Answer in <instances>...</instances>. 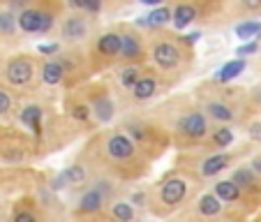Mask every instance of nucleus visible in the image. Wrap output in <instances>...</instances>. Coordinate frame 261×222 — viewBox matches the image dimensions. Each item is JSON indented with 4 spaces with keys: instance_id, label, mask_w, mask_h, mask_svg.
I'll list each match as a JSON object with an SVG mask.
<instances>
[{
    "instance_id": "obj_15",
    "label": "nucleus",
    "mask_w": 261,
    "mask_h": 222,
    "mask_svg": "<svg viewBox=\"0 0 261 222\" xmlns=\"http://www.w3.org/2000/svg\"><path fill=\"white\" fill-rule=\"evenodd\" d=\"M160 90V81L155 74H141L137 79V84L129 88V95H132L134 102H148L153 100Z\"/></svg>"
},
{
    "instance_id": "obj_29",
    "label": "nucleus",
    "mask_w": 261,
    "mask_h": 222,
    "mask_svg": "<svg viewBox=\"0 0 261 222\" xmlns=\"http://www.w3.org/2000/svg\"><path fill=\"white\" fill-rule=\"evenodd\" d=\"M236 35L241 40H256L261 35V23L259 21H245V23L236 26Z\"/></svg>"
},
{
    "instance_id": "obj_35",
    "label": "nucleus",
    "mask_w": 261,
    "mask_h": 222,
    "mask_svg": "<svg viewBox=\"0 0 261 222\" xmlns=\"http://www.w3.org/2000/svg\"><path fill=\"white\" fill-rule=\"evenodd\" d=\"M243 12H259L261 10V0H238Z\"/></svg>"
},
{
    "instance_id": "obj_38",
    "label": "nucleus",
    "mask_w": 261,
    "mask_h": 222,
    "mask_svg": "<svg viewBox=\"0 0 261 222\" xmlns=\"http://www.w3.org/2000/svg\"><path fill=\"white\" fill-rule=\"evenodd\" d=\"M37 51H40L42 56H54V54H58V44H42Z\"/></svg>"
},
{
    "instance_id": "obj_16",
    "label": "nucleus",
    "mask_w": 261,
    "mask_h": 222,
    "mask_svg": "<svg viewBox=\"0 0 261 222\" xmlns=\"http://www.w3.org/2000/svg\"><path fill=\"white\" fill-rule=\"evenodd\" d=\"M95 54L104 60H114L120 54V33L118 30H109V33L99 35L97 44H95Z\"/></svg>"
},
{
    "instance_id": "obj_23",
    "label": "nucleus",
    "mask_w": 261,
    "mask_h": 222,
    "mask_svg": "<svg viewBox=\"0 0 261 222\" xmlns=\"http://www.w3.org/2000/svg\"><path fill=\"white\" fill-rule=\"evenodd\" d=\"M194 19H197V7H194L192 3H180V5L171 12V21L176 28H188Z\"/></svg>"
},
{
    "instance_id": "obj_14",
    "label": "nucleus",
    "mask_w": 261,
    "mask_h": 222,
    "mask_svg": "<svg viewBox=\"0 0 261 222\" xmlns=\"http://www.w3.org/2000/svg\"><path fill=\"white\" fill-rule=\"evenodd\" d=\"M86 178H88V174H86L84 164H72V167L63 169L58 176H54V181L49 183V190L51 192H58V190H65L69 185H81Z\"/></svg>"
},
{
    "instance_id": "obj_13",
    "label": "nucleus",
    "mask_w": 261,
    "mask_h": 222,
    "mask_svg": "<svg viewBox=\"0 0 261 222\" xmlns=\"http://www.w3.org/2000/svg\"><path fill=\"white\" fill-rule=\"evenodd\" d=\"M88 104H90V111H93V118L97 120V123H109V120H114L116 102L111 100V95L102 93V90H97V93L93 90Z\"/></svg>"
},
{
    "instance_id": "obj_10",
    "label": "nucleus",
    "mask_w": 261,
    "mask_h": 222,
    "mask_svg": "<svg viewBox=\"0 0 261 222\" xmlns=\"http://www.w3.org/2000/svg\"><path fill=\"white\" fill-rule=\"evenodd\" d=\"M107 204H109L107 194L99 192L97 188H93V185H90V188L79 197V204H76V211H74V215H79V217L102 215L104 208H107Z\"/></svg>"
},
{
    "instance_id": "obj_37",
    "label": "nucleus",
    "mask_w": 261,
    "mask_h": 222,
    "mask_svg": "<svg viewBox=\"0 0 261 222\" xmlns=\"http://www.w3.org/2000/svg\"><path fill=\"white\" fill-rule=\"evenodd\" d=\"M256 51H259V42H250V44H243L236 54L238 56H250V54H256Z\"/></svg>"
},
{
    "instance_id": "obj_18",
    "label": "nucleus",
    "mask_w": 261,
    "mask_h": 222,
    "mask_svg": "<svg viewBox=\"0 0 261 222\" xmlns=\"http://www.w3.org/2000/svg\"><path fill=\"white\" fill-rule=\"evenodd\" d=\"M42 118H44V109L40 104H25L19 114V123L23 128H28L35 137L42 134Z\"/></svg>"
},
{
    "instance_id": "obj_6",
    "label": "nucleus",
    "mask_w": 261,
    "mask_h": 222,
    "mask_svg": "<svg viewBox=\"0 0 261 222\" xmlns=\"http://www.w3.org/2000/svg\"><path fill=\"white\" fill-rule=\"evenodd\" d=\"M88 35H90V21H88V14H84V12L72 10V14H67L63 19V23H60V40L69 46H76L81 42H86Z\"/></svg>"
},
{
    "instance_id": "obj_34",
    "label": "nucleus",
    "mask_w": 261,
    "mask_h": 222,
    "mask_svg": "<svg viewBox=\"0 0 261 222\" xmlns=\"http://www.w3.org/2000/svg\"><path fill=\"white\" fill-rule=\"evenodd\" d=\"M129 204H132V206H139V208H146L148 206V192H132Z\"/></svg>"
},
{
    "instance_id": "obj_36",
    "label": "nucleus",
    "mask_w": 261,
    "mask_h": 222,
    "mask_svg": "<svg viewBox=\"0 0 261 222\" xmlns=\"http://www.w3.org/2000/svg\"><path fill=\"white\" fill-rule=\"evenodd\" d=\"M247 134H250L252 141L261 143V120H256V123H252L250 128H247Z\"/></svg>"
},
{
    "instance_id": "obj_20",
    "label": "nucleus",
    "mask_w": 261,
    "mask_h": 222,
    "mask_svg": "<svg viewBox=\"0 0 261 222\" xmlns=\"http://www.w3.org/2000/svg\"><path fill=\"white\" fill-rule=\"evenodd\" d=\"M231 181L236 183V185L243 190V192H259V190H261L259 176L252 171V167H241V169H236V171H233V176H231Z\"/></svg>"
},
{
    "instance_id": "obj_32",
    "label": "nucleus",
    "mask_w": 261,
    "mask_h": 222,
    "mask_svg": "<svg viewBox=\"0 0 261 222\" xmlns=\"http://www.w3.org/2000/svg\"><path fill=\"white\" fill-rule=\"evenodd\" d=\"M37 217H40V213L37 211H21V208H16L14 213H12V220L14 222H33V220H37Z\"/></svg>"
},
{
    "instance_id": "obj_3",
    "label": "nucleus",
    "mask_w": 261,
    "mask_h": 222,
    "mask_svg": "<svg viewBox=\"0 0 261 222\" xmlns=\"http://www.w3.org/2000/svg\"><path fill=\"white\" fill-rule=\"evenodd\" d=\"M188 192H190L188 178L180 176V174H171L162 183H158L153 199L148 197V204H153L158 215H167V213L176 211L178 206H182V202L188 199Z\"/></svg>"
},
{
    "instance_id": "obj_30",
    "label": "nucleus",
    "mask_w": 261,
    "mask_h": 222,
    "mask_svg": "<svg viewBox=\"0 0 261 222\" xmlns=\"http://www.w3.org/2000/svg\"><path fill=\"white\" fill-rule=\"evenodd\" d=\"M16 28H19L16 26V16L7 10H0V35L3 37H12L16 33Z\"/></svg>"
},
{
    "instance_id": "obj_17",
    "label": "nucleus",
    "mask_w": 261,
    "mask_h": 222,
    "mask_svg": "<svg viewBox=\"0 0 261 222\" xmlns=\"http://www.w3.org/2000/svg\"><path fill=\"white\" fill-rule=\"evenodd\" d=\"M67 77V69H65L63 60L60 58H49L42 63L40 67V79L44 81L46 86H60Z\"/></svg>"
},
{
    "instance_id": "obj_21",
    "label": "nucleus",
    "mask_w": 261,
    "mask_h": 222,
    "mask_svg": "<svg viewBox=\"0 0 261 222\" xmlns=\"http://www.w3.org/2000/svg\"><path fill=\"white\" fill-rule=\"evenodd\" d=\"M213 192H215L217 197H220V202H224V204H236L243 199V190L238 188L231 178H229V181H217Z\"/></svg>"
},
{
    "instance_id": "obj_26",
    "label": "nucleus",
    "mask_w": 261,
    "mask_h": 222,
    "mask_svg": "<svg viewBox=\"0 0 261 222\" xmlns=\"http://www.w3.org/2000/svg\"><path fill=\"white\" fill-rule=\"evenodd\" d=\"M208 141H211L215 148H227V146H231V143H233V130L227 128V125L222 123L220 128L211 130V134H208Z\"/></svg>"
},
{
    "instance_id": "obj_24",
    "label": "nucleus",
    "mask_w": 261,
    "mask_h": 222,
    "mask_svg": "<svg viewBox=\"0 0 261 222\" xmlns=\"http://www.w3.org/2000/svg\"><path fill=\"white\" fill-rule=\"evenodd\" d=\"M109 206V215L114 217V220L118 222H132L134 215H137V211H134V206L129 202H123V199H116V202L107 204Z\"/></svg>"
},
{
    "instance_id": "obj_27",
    "label": "nucleus",
    "mask_w": 261,
    "mask_h": 222,
    "mask_svg": "<svg viewBox=\"0 0 261 222\" xmlns=\"http://www.w3.org/2000/svg\"><path fill=\"white\" fill-rule=\"evenodd\" d=\"M67 5L74 12H84V14H99L104 7V0H67Z\"/></svg>"
},
{
    "instance_id": "obj_12",
    "label": "nucleus",
    "mask_w": 261,
    "mask_h": 222,
    "mask_svg": "<svg viewBox=\"0 0 261 222\" xmlns=\"http://www.w3.org/2000/svg\"><path fill=\"white\" fill-rule=\"evenodd\" d=\"M231 162H233V158L229 153H211V155L199 160V162L194 164V169H197L199 178H213L220 171H224Z\"/></svg>"
},
{
    "instance_id": "obj_22",
    "label": "nucleus",
    "mask_w": 261,
    "mask_h": 222,
    "mask_svg": "<svg viewBox=\"0 0 261 222\" xmlns=\"http://www.w3.org/2000/svg\"><path fill=\"white\" fill-rule=\"evenodd\" d=\"M243 69H245V60L243 58L229 60L215 72V84H229V81L236 79L238 74H243Z\"/></svg>"
},
{
    "instance_id": "obj_1",
    "label": "nucleus",
    "mask_w": 261,
    "mask_h": 222,
    "mask_svg": "<svg viewBox=\"0 0 261 222\" xmlns=\"http://www.w3.org/2000/svg\"><path fill=\"white\" fill-rule=\"evenodd\" d=\"M160 118H162V128L173 137L178 143H199L208 139L211 134V125H208V116L201 111V107H192V104L173 102L171 107L164 104L160 109Z\"/></svg>"
},
{
    "instance_id": "obj_25",
    "label": "nucleus",
    "mask_w": 261,
    "mask_h": 222,
    "mask_svg": "<svg viewBox=\"0 0 261 222\" xmlns=\"http://www.w3.org/2000/svg\"><path fill=\"white\" fill-rule=\"evenodd\" d=\"M169 21H171V10H169V7H158V10H153L148 16L139 19L137 23L148 26V28H162V26H167Z\"/></svg>"
},
{
    "instance_id": "obj_40",
    "label": "nucleus",
    "mask_w": 261,
    "mask_h": 222,
    "mask_svg": "<svg viewBox=\"0 0 261 222\" xmlns=\"http://www.w3.org/2000/svg\"><path fill=\"white\" fill-rule=\"evenodd\" d=\"M139 3H143V5H162L164 0H139Z\"/></svg>"
},
{
    "instance_id": "obj_4",
    "label": "nucleus",
    "mask_w": 261,
    "mask_h": 222,
    "mask_svg": "<svg viewBox=\"0 0 261 222\" xmlns=\"http://www.w3.org/2000/svg\"><path fill=\"white\" fill-rule=\"evenodd\" d=\"M125 132L134 139V143L139 146V151H141L143 155H150V151L162 153L164 148H167V143L171 141L167 130L148 123V120H137V118L127 120V123H125Z\"/></svg>"
},
{
    "instance_id": "obj_19",
    "label": "nucleus",
    "mask_w": 261,
    "mask_h": 222,
    "mask_svg": "<svg viewBox=\"0 0 261 222\" xmlns=\"http://www.w3.org/2000/svg\"><path fill=\"white\" fill-rule=\"evenodd\" d=\"M194 208H197V215L199 217H220L222 211H224V204L220 202V197H217L215 192H206L201 194V197L197 199V204H194Z\"/></svg>"
},
{
    "instance_id": "obj_28",
    "label": "nucleus",
    "mask_w": 261,
    "mask_h": 222,
    "mask_svg": "<svg viewBox=\"0 0 261 222\" xmlns=\"http://www.w3.org/2000/svg\"><path fill=\"white\" fill-rule=\"evenodd\" d=\"M141 74H143V72H141V67H139V65L129 63L127 67H123V69H120V74H118V84L123 86L125 90H129L134 84H137V79H139V77H141Z\"/></svg>"
},
{
    "instance_id": "obj_33",
    "label": "nucleus",
    "mask_w": 261,
    "mask_h": 222,
    "mask_svg": "<svg viewBox=\"0 0 261 222\" xmlns=\"http://www.w3.org/2000/svg\"><path fill=\"white\" fill-rule=\"evenodd\" d=\"M12 111V95L5 88H0V116H7Z\"/></svg>"
},
{
    "instance_id": "obj_5",
    "label": "nucleus",
    "mask_w": 261,
    "mask_h": 222,
    "mask_svg": "<svg viewBox=\"0 0 261 222\" xmlns=\"http://www.w3.org/2000/svg\"><path fill=\"white\" fill-rule=\"evenodd\" d=\"M150 58H153L155 67H160L162 72H176L185 60V51L173 37L160 35L150 44Z\"/></svg>"
},
{
    "instance_id": "obj_2",
    "label": "nucleus",
    "mask_w": 261,
    "mask_h": 222,
    "mask_svg": "<svg viewBox=\"0 0 261 222\" xmlns=\"http://www.w3.org/2000/svg\"><path fill=\"white\" fill-rule=\"evenodd\" d=\"M99 155L116 171H129L143 164V153L134 139L123 130H107L99 134Z\"/></svg>"
},
{
    "instance_id": "obj_39",
    "label": "nucleus",
    "mask_w": 261,
    "mask_h": 222,
    "mask_svg": "<svg viewBox=\"0 0 261 222\" xmlns=\"http://www.w3.org/2000/svg\"><path fill=\"white\" fill-rule=\"evenodd\" d=\"M250 167H252V171H254L256 176L261 178V158H254V160H252V164H250Z\"/></svg>"
},
{
    "instance_id": "obj_31",
    "label": "nucleus",
    "mask_w": 261,
    "mask_h": 222,
    "mask_svg": "<svg viewBox=\"0 0 261 222\" xmlns=\"http://www.w3.org/2000/svg\"><path fill=\"white\" fill-rule=\"evenodd\" d=\"M69 116H72L76 123H88L93 118V111H90V104L88 102H76L69 107Z\"/></svg>"
},
{
    "instance_id": "obj_11",
    "label": "nucleus",
    "mask_w": 261,
    "mask_h": 222,
    "mask_svg": "<svg viewBox=\"0 0 261 222\" xmlns=\"http://www.w3.org/2000/svg\"><path fill=\"white\" fill-rule=\"evenodd\" d=\"M118 33H120V54H118V58L127 60V63H137L139 58H143V37L141 35H139L137 30L127 28V26H123Z\"/></svg>"
},
{
    "instance_id": "obj_7",
    "label": "nucleus",
    "mask_w": 261,
    "mask_h": 222,
    "mask_svg": "<svg viewBox=\"0 0 261 222\" xmlns=\"http://www.w3.org/2000/svg\"><path fill=\"white\" fill-rule=\"evenodd\" d=\"M3 77H5V81L10 86H14V88H28L35 79L33 60L25 58V56H14V58H10L5 63Z\"/></svg>"
},
{
    "instance_id": "obj_8",
    "label": "nucleus",
    "mask_w": 261,
    "mask_h": 222,
    "mask_svg": "<svg viewBox=\"0 0 261 222\" xmlns=\"http://www.w3.org/2000/svg\"><path fill=\"white\" fill-rule=\"evenodd\" d=\"M56 23V14L42 7H25L16 16V26L23 33H49Z\"/></svg>"
},
{
    "instance_id": "obj_9",
    "label": "nucleus",
    "mask_w": 261,
    "mask_h": 222,
    "mask_svg": "<svg viewBox=\"0 0 261 222\" xmlns=\"http://www.w3.org/2000/svg\"><path fill=\"white\" fill-rule=\"evenodd\" d=\"M201 111L208 116V120H215V123H231L236 118V109L224 97H215L213 90L206 97L201 95Z\"/></svg>"
}]
</instances>
